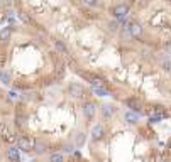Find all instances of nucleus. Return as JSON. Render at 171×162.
Segmentation results:
<instances>
[{"instance_id":"obj_1","label":"nucleus","mask_w":171,"mask_h":162,"mask_svg":"<svg viewBox=\"0 0 171 162\" xmlns=\"http://www.w3.org/2000/svg\"><path fill=\"white\" fill-rule=\"evenodd\" d=\"M66 91H68V95L75 100H85L86 96H88L90 89H86L83 83H70Z\"/></svg>"},{"instance_id":"obj_2","label":"nucleus","mask_w":171,"mask_h":162,"mask_svg":"<svg viewBox=\"0 0 171 162\" xmlns=\"http://www.w3.org/2000/svg\"><path fill=\"white\" fill-rule=\"evenodd\" d=\"M51 142L46 137L42 135H34V150L32 152L36 154V156H44V154H48L51 150Z\"/></svg>"},{"instance_id":"obj_3","label":"nucleus","mask_w":171,"mask_h":162,"mask_svg":"<svg viewBox=\"0 0 171 162\" xmlns=\"http://www.w3.org/2000/svg\"><path fill=\"white\" fill-rule=\"evenodd\" d=\"M17 147L22 152H32L34 150V135H31L29 132L17 134Z\"/></svg>"},{"instance_id":"obj_4","label":"nucleus","mask_w":171,"mask_h":162,"mask_svg":"<svg viewBox=\"0 0 171 162\" xmlns=\"http://www.w3.org/2000/svg\"><path fill=\"white\" fill-rule=\"evenodd\" d=\"M124 105H125L129 110H132V111H136V113H139L141 117H142L146 111H144V103H142V100L139 98V96H127V98H124Z\"/></svg>"},{"instance_id":"obj_5","label":"nucleus","mask_w":171,"mask_h":162,"mask_svg":"<svg viewBox=\"0 0 171 162\" xmlns=\"http://www.w3.org/2000/svg\"><path fill=\"white\" fill-rule=\"evenodd\" d=\"M97 110H98L97 102H93V100H85V102H83L81 113H83V117H85V120L88 122V123L93 122V118H95V115H97Z\"/></svg>"},{"instance_id":"obj_6","label":"nucleus","mask_w":171,"mask_h":162,"mask_svg":"<svg viewBox=\"0 0 171 162\" xmlns=\"http://www.w3.org/2000/svg\"><path fill=\"white\" fill-rule=\"evenodd\" d=\"M110 14H112V17L114 19H117V20H121L124 19V17H129V14H130V5L127 2H121V3H117V5H114L110 9Z\"/></svg>"},{"instance_id":"obj_7","label":"nucleus","mask_w":171,"mask_h":162,"mask_svg":"<svg viewBox=\"0 0 171 162\" xmlns=\"http://www.w3.org/2000/svg\"><path fill=\"white\" fill-rule=\"evenodd\" d=\"M119 111L117 105H114V103H103V105L100 106V113H102V118L103 120H112V118L115 117V113Z\"/></svg>"},{"instance_id":"obj_8","label":"nucleus","mask_w":171,"mask_h":162,"mask_svg":"<svg viewBox=\"0 0 171 162\" xmlns=\"http://www.w3.org/2000/svg\"><path fill=\"white\" fill-rule=\"evenodd\" d=\"M90 135H92V142H100V140L107 135V128H105L103 123H95L92 127Z\"/></svg>"},{"instance_id":"obj_9","label":"nucleus","mask_w":171,"mask_h":162,"mask_svg":"<svg viewBox=\"0 0 171 162\" xmlns=\"http://www.w3.org/2000/svg\"><path fill=\"white\" fill-rule=\"evenodd\" d=\"M127 29H129L134 41H141V39L144 37V27L141 26L139 22H130L129 26H127Z\"/></svg>"},{"instance_id":"obj_10","label":"nucleus","mask_w":171,"mask_h":162,"mask_svg":"<svg viewBox=\"0 0 171 162\" xmlns=\"http://www.w3.org/2000/svg\"><path fill=\"white\" fill-rule=\"evenodd\" d=\"M53 48H54V51L59 54L61 57H68V56H70V51H68L66 44H64L61 39H53Z\"/></svg>"},{"instance_id":"obj_11","label":"nucleus","mask_w":171,"mask_h":162,"mask_svg":"<svg viewBox=\"0 0 171 162\" xmlns=\"http://www.w3.org/2000/svg\"><path fill=\"white\" fill-rule=\"evenodd\" d=\"M141 120V115L136 113V111L132 110H125L124 111V122H125L127 125H137Z\"/></svg>"},{"instance_id":"obj_12","label":"nucleus","mask_w":171,"mask_h":162,"mask_svg":"<svg viewBox=\"0 0 171 162\" xmlns=\"http://www.w3.org/2000/svg\"><path fill=\"white\" fill-rule=\"evenodd\" d=\"M159 68H161L166 74H171V56L161 52V56H159Z\"/></svg>"},{"instance_id":"obj_13","label":"nucleus","mask_w":171,"mask_h":162,"mask_svg":"<svg viewBox=\"0 0 171 162\" xmlns=\"http://www.w3.org/2000/svg\"><path fill=\"white\" fill-rule=\"evenodd\" d=\"M90 93L93 96H110L112 95L108 86H90Z\"/></svg>"},{"instance_id":"obj_14","label":"nucleus","mask_w":171,"mask_h":162,"mask_svg":"<svg viewBox=\"0 0 171 162\" xmlns=\"http://www.w3.org/2000/svg\"><path fill=\"white\" fill-rule=\"evenodd\" d=\"M151 113H154V115H159V117H161L163 120L169 117V111L166 110V106L159 105V103H156V105H152V111H149L147 115H151Z\"/></svg>"},{"instance_id":"obj_15","label":"nucleus","mask_w":171,"mask_h":162,"mask_svg":"<svg viewBox=\"0 0 171 162\" xmlns=\"http://www.w3.org/2000/svg\"><path fill=\"white\" fill-rule=\"evenodd\" d=\"M85 140H86V132H83V130H80L78 134L73 137V143L76 147H83L85 145Z\"/></svg>"},{"instance_id":"obj_16","label":"nucleus","mask_w":171,"mask_h":162,"mask_svg":"<svg viewBox=\"0 0 171 162\" xmlns=\"http://www.w3.org/2000/svg\"><path fill=\"white\" fill-rule=\"evenodd\" d=\"M61 152H63V154H70V156H71V154H73L75 152V143H70V142H64V143H61Z\"/></svg>"},{"instance_id":"obj_17","label":"nucleus","mask_w":171,"mask_h":162,"mask_svg":"<svg viewBox=\"0 0 171 162\" xmlns=\"http://www.w3.org/2000/svg\"><path fill=\"white\" fill-rule=\"evenodd\" d=\"M49 162H64V154L63 152H51Z\"/></svg>"},{"instance_id":"obj_18","label":"nucleus","mask_w":171,"mask_h":162,"mask_svg":"<svg viewBox=\"0 0 171 162\" xmlns=\"http://www.w3.org/2000/svg\"><path fill=\"white\" fill-rule=\"evenodd\" d=\"M107 27H108V31L110 32H119L121 31V22H119L117 19H114V20H110V22H107Z\"/></svg>"},{"instance_id":"obj_19","label":"nucleus","mask_w":171,"mask_h":162,"mask_svg":"<svg viewBox=\"0 0 171 162\" xmlns=\"http://www.w3.org/2000/svg\"><path fill=\"white\" fill-rule=\"evenodd\" d=\"M161 51L164 54H168V56H171V39L169 41H163L161 42Z\"/></svg>"},{"instance_id":"obj_20","label":"nucleus","mask_w":171,"mask_h":162,"mask_svg":"<svg viewBox=\"0 0 171 162\" xmlns=\"http://www.w3.org/2000/svg\"><path fill=\"white\" fill-rule=\"evenodd\" d=\"M163 118L159 117V115H154V113H151V115H147V123L149 125H154V123H159Z\"/></svg>"},{"instance_id":"obj_21","label":"nucleus","mask_w":171,"mask_h":162,"mask_svg":"<svg viewBox=\"0 0 171 162\" xmlns=\"http://www.w3.org/2000/svg\"><path fill=\"white\" fill-rule=\"evenodd\" d=\"M81 3L86 7H97L100 3V0H81Z\"/></svg>"},{"instance_id":"obj_22","label":"nucleus","mask_w":171,"mask_h":162,"mask_svg":"<svg viewBox=\"0 0 171 162\" xmlns=\"http://www.w3.org/2000/svg\"><path fill=\"white\" fill-rule=\"evenodd\" d=\"M166 152H168V156L171 157V139L168 140V143H166Z\"/></svg>"},{"instance_id":"obj_23","label":"nucleus","mask_w":171,"mask_h":162,"mask_svg":"<svg viewBox=\"0 0 171 162\" xmlns=\"http://www.w3.org/2000/svg\"><path fill=\"white\" fill-rule=\"evenodd\" d=\"M166 2H168V3H171V0H166Z\"/></svg>"},{"instance_id":"obj_24","label":"nucleus","mask_w":171,"mask_h":162,"mask_svg":"<svg viewBox=\"0 0 171 162\" xmlns=\"http://www.w3.org/2000/svg\"><path fill=\"white\" fill-rule=\"evenodd\" d=\"M129 2H136V0H129Z\"/></svg>"}]
</instances>
